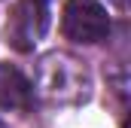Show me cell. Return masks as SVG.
<instances>
[{"mask_svg":"<svg viewBox=\"0 0 131 128\" xmlns=\"http://www.w3.org/2000/svg\"><path fill=\"white\" fill-rule=\"evenodd\" d=\"M110 3H113L116 9H128V0H110Z\"/></svg>","mask_w":131,"mask_h":128,"instance_id":"cell-4","label":"cell"},{"mask_svg":"<svg viewBox=\"0 0 131 128\" xmlns=\"http://www.w3.org/2000/svg\"><path fill=\"white\" fill-rule=\"evenodd\" d=\"M61 31L73 43H101L110 34V15L98 0H67L61 12Z\"/></svg>","mask_w":131,"mask_h":128,"instance_id":"cell-1","label":"cell"},{"mask_svg":"<svg viewBox=\"0 0 131 128\" xmlns=\"http://www.w3.org/2000/svg\"><path fill=\"white\" fill-rule=\"evenodd\" d=\"M43 3H49V0H43Z\"/></svg>","mask_w":131,"mask_h":128,"instance_id":"cell-6","label":"cell"},{"mask_svg":"<svg viewBox=\"0 0 131 128\" xmlns=\"http://www.w3.org/2000/svg\"><path fill=\"white\" fill-rule=\"evenodd\" d=\"M0 128H6V125H3V122H0Z\"/></svg>","mask_w":131,"mask_h":128,"instance_id":"cell-5","label":"cell"},{"mask_svg":"<svg viewBox=\"0 0 131 128\" xmlns=\"http://www.w3.org/2000/svg\"><path fill=\"white\" fill-rule=\"evenodd\" d=\"M28 101H31V82L12 64L0 61V107L15 110V107H25Z\"/></svg>","mask_w":131,"mask_h":128,"instance_id":"cell-3","label":"cell"},{"mask_svg":"<svg viewBox=\"0 0 131 128\" xmlns=\"http://www.w3.org/2000/svg\"><path fill=\"white\" fill-rule=\"evenodd\" d=\"M49 28V9L43 0H18L6 18V40L18 52H31Z\"/></svg>","mask_w":131,"mask_h":128,"instance_id":"cell-2","label":"cell"}]
</instances>
